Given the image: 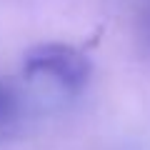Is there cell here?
I'll return each mask as SVG.
<instances>
[{"label":"cell","mask_w":150,"mask_h":150,"mask_svg":"<svg viewBox=\"0 0 150 150\" xmlns=\"http://www.w3.org/2000/svg\"><path fill=\"white\" fill-rule=\"evenodd\" d=\"M13 110H15V98L0 85V120H8L13 115Z\"/></svg>","instance_id":"2"},{"label":"cell","mask_w":150,"mask_h":150,"mask_svg":"<svg viewBox=\"0 0 150 150\" xmlns=\"http://www.w3.org/2000/svg\"><path fill=\"white\" fill-rule=\"evenodd\" d=\"M23 70L28 75H38V73H50L55 75L65 88L78 90L88 83L90 78V60L83 53H78L70 45H60V43H48V45H38L25 55Z\"/></svg>","instance_id":"1"}]
</instances>
